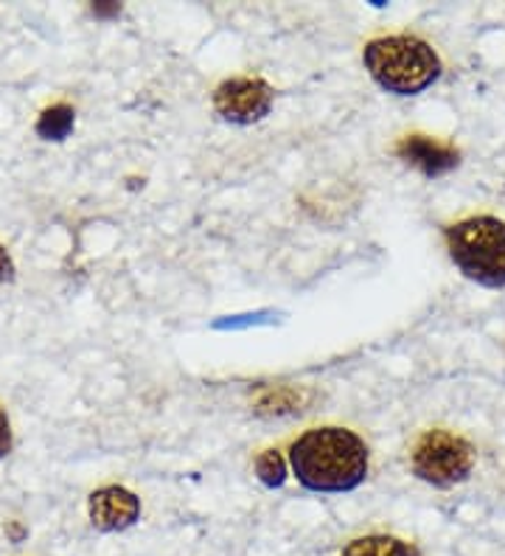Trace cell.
Wrapping results in <instances>:
<instances>
[{
  "label": "cell",
  "instance_id": "obj_1",
  "mask_svg": "<svg viewBox=\"0 0 505 556\" xmlns=\"http://www.w3.org/2000/svg\"><path fill=\"white\" fill-rule=\"evenodd\" d=\"M290 462L310 492H351L368 476V447L345 428L306 430L292 444Z\"/></svg>",
  "mask_w": 505,
  "mask_h": 556
},
{
  "label": "cell",
  "instance_id": "obj_2",
  "mask_svg": "<svg viewBox=\"0 0 505 556\" xmlns=\"http://www.w3.org/2000/svg\"><path fill=\"white\" fill-rule=\"evenodd\" d=\"M365 71L379 88L396 96H416L441 76V60L425 40L411 35L379 37L363 51Z\"/></svg>",
  "mask_w": 505,
  "mask_h": 556
},
{
  "label": "cell",
  "instance_id": "obj_3",
  "mask_svg": "<svg viewBox=\"0 0 505 556\" xmlns=\"http://www.w3.org/2000/svg\"><path fill=\"white\" fill-rule=\"evenodd\" d=\"M450 258L466 278L483 287H505V223L469 217L446 228Z\"/></svg>",
  "mask_w": 505,
  "mask_h": 556
},
{
  "label": "cell",
  "instance_id": "obj_4",
  "mask_svg": "<svg viewBox=\"0 0 505 556\" xmlns=\"http://www.w3.org/2000/svg\"><path fill=\"white\" fill-rule=\"evenodd\" d=\"M413 472L432 486H455L466 481L475 467V450L450 430H430L416 441L411 455Z\"/></svg>",
  "mask_w": 505,
  "mask_h": 556
},
{
  "label": "cell",
  "instance_id": "obj_5",
  "mask_svg": "<svg viewBox=\"0 0 505 556\" xmlns=\"http://www.w3.org/2000/svg\"><path fill=\"white\" fill-rule=\"evenodd\" d=\"M214 108L225 122L253 124L262 122L273 108V88L264 79L236 76L214 90Z\"/></svg>",
  "mask_w": 505,
  "mask_h": 556
},
{
  "label": "cell",
  "instance_id": "obj_6",
  "mask_svg": "<svg viewBox=\"0 0 505 556\" xmlns=\"http://www.w3.org/2000/svg\"><path fill=\"white\" fill-rule=\"evenodd\" d=\"M88 511L99 531H124L141 517V501L124 486H104L90 495Z\"/></svg>",
  "mask_w": 505,
  "mask_h": 556
},
{
  "label": "cell",
  "instance_id": "obj_7",
  "mask_svg": "<svg viewBox=\"0 0 505 556\" xmlns=\"http://www.w3.org/2000/svg\"><path fill=\"white\" fill-rule=\"evenodd\" d=\"M399 157L407 161L411 166L421 169L425 175L435 177V175H444V172L455 169L458 166V150L452 147V143H441V141H432L427 136H407L399 141L396 147Z\"/></svg>",
  "mask_w": 505,
  "mask_h": 556
},
{
  "label": "cell",
  "instance_id": "obj_8",
  "mask_svg": "<svg viewBox=\"0 0 505 556\" xmlns=\"http://www.w3.org/2000/svg\"><path fill=\"white\" fill-rule=\"evenodd\" d=\"M343 556H418V551L396 536L370 534L351 540L343 548Z\"/></svg>",
  "mask_w": 505,
  "mask_h": 556
},
{
  "label": "cell",
  "instance_id": "obj_9",
  "mask_svg": "<svg viewBox=\"0 0 505 556\" xmlns=\"http://www.w3.org/2000/svg\"><path fill=\"white\" fill-rule=\"evenodd\" d=\"M71 127H74V110L67 108V104L48 108L40 116V122H37V132H40L46 141H62V138H67Z\"/></svg>",
  "mask_w": 505,
  "mask_h": 556
},
{
  "label": "cell",
  "instance_id": "obj_10",
  "mask_svg": "<svg viewBox=\"0 0 505 556\" xmlns=\"http://www.w3.org/2000/svg\"><path fill=\"white\" fill-rule=\"evenodd\" d=\"M256 472H258V478H262L264 486H269V489L281 486L283 478H287V467H283L281 453H276V450H264V453L258 455Z\"/></svg>",
  "mask_w": 505,
  "mask_h": 556
},
{
  "label": "cell",
  "instance_id": "obj_11",
  "mask_svg": "<svg viewBox=\"0 0 505 556\" xmlns=\"http://www.w3.org/2000/svg\"><path fill=\"white\" fill-rule=\"evenodd\" d=\"M12 450V425H9L7 414L0 410V458Z\"/></svg>",
  "mask_w": 505,
  "mask_h": 556
},
{
  "label": "cell",
  "instance_id": "obj_12",
  "mask_svg": "<svg viewBox=\"0 0 505 556\" xmlns=\"http://www.w3.org/2000/svg\"><path fill=\"white\" fill-rule=\"evenodd\" d=\"M14 278V262L3 248H0V281H12Z\"/></svg>",
  "mask_w": 505,
  "mask_h": 556
}]
</instances>
